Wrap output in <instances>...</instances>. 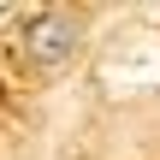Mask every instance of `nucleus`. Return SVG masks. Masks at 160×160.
Instances as JSON below:
<instances>
[{"label":"nucleus","mask_w":160,"mask_h":160,"mask_svg":"<svg viewBox=\"0 0 160 160\" xmlns=\"http://www.w3.org/2000/svg\"><path fill=\"white\" fill-rule=\"evenodd\" d=\"M18 53H24V65H36V71H59V65L77 53V18H71V12H36V18H24Z\"/></svg>","instance_id":"nucleus-1"}]
</instances>
